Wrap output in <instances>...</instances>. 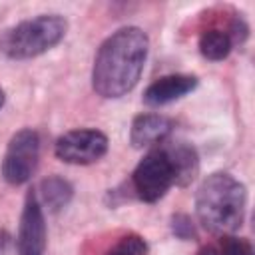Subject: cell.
<instances>
[{
    "label": "cell",
    "instance_id": "5",
    "mask_svg": "<svg viewBox=\"0 0 255 255\" xmlns=\"http://www.w3.org/2000/svg\"><path fill=\"white\" fill-rule=\"evenodd\" d=\"M40 157V135L32 128H24L16 131L6 147L2 159V177L10 185L26 183L36 171Z\"/></svg>",
    "mask_w": 255,
    "mask_h": 255
},
{
    "label": "cell",
    "instance_id": "17",
    "mask_svg": "<svg viewBox=\"0 0 255 255\" xmlns=\"http://www.w3.org/2000/svg\"><path fill=\"white\" fill-rule=\"evenodd\" d=\"M4 102H6V96H4V90L0 88V108L4 106Z\"/></svg>",
    "mask_w": 255,
    "mask_h": 255
},
{
    "label": "cell",
    "instance_id": "14",
    "mask_svg": "<svg viewBox=\"0 0 255 255\" xmlns=\"http://www.w3.org/2000/svg\"><path fill=\"white\" fill-rule=\"evenodd\" d=\"M147 253V243L141 235L137 233H128L124 235L110 251L108 255H145Z\"/></svg>",
    "mask_w": 255,
    "mask_h": 255
},
{
    "label": "cell",
    "instance_id": "6",
    "mask_svg": "<svg viewBox=\"0 0 255 255\" xmlns=\"http://www.w3.org/2000/svg\"><path fill=\"white\" fill-rule=\"evenodd\" d=\"M108 151V137L100 129H72L56 139L54 153L60 161L74 165H88L104 157Z\"/></svg>",
    "mask_w": 255,
    "mask_h": 255
},
{
    "label": "cell",
    "instance_id": "11",
    "mask_svg": "<svg viewBox=\"0 0 255 255\" xmlns=\"http://www.w3.org/2000/svg\"><path fill=\"white\" fill-rule=\"evenodd\" d=\"M40 205H46L50 211H60L64 209L72 197H74V187L70 185V181H66L60 175H50L46 179L40 181L38 191H34Z\"/></svg>",
    "mask_w": 255,
    "mask_h": 255
},
{
    "label": "cell",
    "instance_id": "7",
    "mask_svg": "<svg viewBox=\"0 0 255 255\" xmlns=\"http://www.w3.org/2000/svg\"><path fill=\"white\" fill-rule=\"evenodd\" d=\"M16 247L18 255H44L46 251V219L44 209L34 191H30L24 201Z\"/></svg>",
    "mask_w": 255,
    "mask_h": 255
},
{
    "label": "cell",
    "instance_id": "1",
    "mask_svg": "<svg viewBox=\"0 0 255 255\" xmlns=\"http://www.w3.org/2000/svg\"><path fill=\"white\" fill-rule=\"evenodd\" d=\"M149 40L137 26L108 36L94 60L92 88L102 98H122L135 88L145 66Z\"/></svg>",
    "mask_w": 255,
    "mask_h": 255
},
{
    "label": "cell",
    "instance_id": "9",
    "mask_svg": "<svg viewBox=\"0 0 255 255\" xmlns=\"http://www.w3.org/2000/svg\"><path fill=\"white\" fill-rule=\"evenodd\" d=\"M173 122L161 114H139L131 122L129 141L133 147H147L165 141L171 133Z\"/></svg>",
    "mask_w": 255,
    "mask_h": 255
},
{
    "label": "cell",
    "instance_id": "10",
    "mask_svg": "<svg viewBox=\"0 0 255 255\" xmlns=\"http://www.w3.org/2000/svg\"><path fill=\"white\" fill-rule=\"evenodd\" d=\"M161 145L167 151L169 161L173 165L175 185L179 187L189 185L199 171V157L195 147L185 141H161Z\"/></svg>",
    "mask_w": 255,
    "mask_h": 255
},
{
    "label": "cell",
    "instance_id": "12",
    "mask_svg": "<svg viewBox=\"0 0 255 255\" xmlns=\"http://www.w3.org/2000/svg\"><path fill=\"white\" fill-rule=\"evenodd\" d=\"M231 48H233V42L225 30L209 28V30L201 32V36H199V52L203 58H207L211 62L225 60L229 56Z\"/></svg>",
    "mask_w": 255,
    "mask_h": 255
},
{
    "label": "cell",
    "instance_id": "13",
    "mask_svg": "<svg viewBox=\"0 0 255 255\" xmlns=\"http://www.w3.org/2000/svg\"><path fill=\"white\" fill-rule=\"evenodd\" d=\"M197 255H255L247 239L235 235H221L219 239L203 245Z\"/></svg>",
    "mask_w": 255,
    "mask_h": 255
},
{
    "label": "cell",
    "instance_id": "15",
    "mask_svg": "<svg viewBox=\"0 0 255 255\" xmlns=\"http://www.w3.org/2000/svg\"><path fill=\"white\" fill-rule=\"evenodd\" d=\"M171 233L179 239H185V241L195 237V225H193L191 217L185 213H175L171 217Z\"/></svg>",
    "mask_w": 255,
    "mask_h": 255
},
{
    "label": "cell",
    "instance_id": "4",
    "mask_svg": "<svg viewBox=\"0 0 255 255\" xmlns=\"http://www.w3.org/2000/svg\"><path fill=\"white\" fill-rule=\"evenodd\" d=\"M171 185H175L173 165L167 151L159 143L157 147L147 151L143 159L135 165L131 173V189L137 199L145 203H155L167 193Z\"/></svg>",
    "mask_w": 255,
    "mask_h": 255
},
{
    "label": "cell",
    "instance_id": "2",
    "mask_svg": "<svg viewBox=\"0 0 255 255\" xmlns=\"http://www.w3.org/2000/svg\"><path fill=\"white\" fill-rule=\"evenodd\" d=\"M247 189L231 173L217 171L207 175L195 195V211L199 223L219 235H231L245 219Z\"/></svg>",
    "mask_w": 255,
    "mask_h": 255
},
{
    "label": "cell",
    "instance_id": "8",
    "mask_svg": "<svg viewBox=\"0 0 255 255\" xmlns=\"http://www.w3.org/2000/svg\"><path fill=\"white\" fill-rule=\"evenodd\" d=\"M197 88V78L191 74H169L151 82L143 92V102L147 106L159 108L171 104Z\"/></svg>",
    "mask_w": 255,
    "mask_h": 255
},
{
    "label": "cell",
    "instance_id": "16",
    "mask_svg": "<svg viewBox=\"0 0 255 255\" xmlns=\"http://www.w3.org/2000/svg\"><path fill=\"white\" fill-rule=\"evenodd\" d=\"M0 255H14V241L6 229H0Z\"/></svg>",
    "mask_w": 255,
    "mask_h": 255
},
{
    "label": "cell",
    "instance_id": "3",
    "mask_svg": "<svg viewBox=\"0 0 255 255\" xmlns=\"http://www.w3.org/2000/svg\"><path fill=\"white\" fill-rule=\"evenodd\" d=\"M68 22L58 14H40L0 34V54L10 60H30L62 42Z\"/></svg>",
    "mask_w": 255,
    "mask_h": 255
}]
</instances>
